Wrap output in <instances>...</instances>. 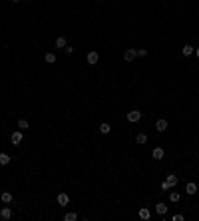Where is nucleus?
Returning a JSON list of instances; mask_svg holds the SVG:
<instances>
[{"instance_id": "nucleus-1", "label": "nucleus", "mask_w": 199, "mask_h": 221, "mask_svg": "<svg viewBox=\"0 0 199 221\" xmlns=\"http://www.w3.org/2000/svg\"><path fill=\"white\" fill-rule=\"evenodd\" d=\"M177 183V175H167V179L161 183V189H169V187H173Z\"/></svg>"}, {"instance_id": "nucleus-2", "label": "nucleus", "mask_w": 199, "mask_h": 221, "mask_svg": "<svg viewBox=\"0 0 199 221\" xmlns=\"http://www.w3.org/2000/svg\"><path fill=\"white\" fill-rule=\"evenodd\" d=\"M127 120L132 121V124L139 121V120H141V112H138V110H133V112H127Z\"/></svg>"}, {"instance_id": "nucleus-3", "label": "nucleus", "mask_w": 199, "mask_h": 221, "mask_svg": "<svg viewBox=\"0 0 199 221\" xmlns=\"http://www.w3.org/2000/svg\"><path fill=\"white\" fill-rule=\"evenodd\" d=\"M138 56V50H133V48H129V50H126V54H124V60L126 62H133V58Z\"/></svg>"}, {"instance_id": "nucleus-4", "label": "nucleus", "mask_w": 199, "mask_h": 221, "mask_svg": "<svg viewBox=\"0 0 199 221\" xmlns=\"http://www.w3.org/2000/svg\"><path fill=\"white\" fill-rule=\"evenodd\" d=\"M10 140H12V146H20V143H22V134H20V132H14Z\"/></svg>"}, {"instance_id": "nucleus-5", "label": "nucleus", "mask_w": 199, "mask_h": 221, "mask_svg": "<svg viewBox=\"0 0 199 221\" xmlns=\"http://www.w3.org/2000/svg\"><path fill=\"white\" fill-rule=\"evenodd\" d=\"M0 217H2V219H10V217H12V209H10V207H2Z\"/></svg>"}, {"instance_id": "nucleus-6", "label": "nucleus", "mask_w": 199, "mask_h": 221, "mask_svg": "<svg viewBox=\"0 0 199 221\" xmlns=\"http://www.w3.org/2000/svg\"><path fill=\"white\" fill-rule=\"evenodd\" d=\"M155 130H157V132H165V130H167V121H165V120H157Z\"/></svg>"}, {"instance_id": "nucleus-7", "label": "nucleus", "mask_w": 199, "mask_h": 221, "mask_svg": "<svg viewBox=\"0 0 199 221\" xmlns=\"http://www.w3.org/2000/svg\"><path fill=\"white\" fill-rule=\"evenodd\" d=\"M98 60H100L98 52H90V54H88V64H96Z\"/></svg>"}, {"instance_id": "nucleus-8", "label": "nucleus", "mask_w": 199, "mask_h": 221, "mask_svg": "<svg viewBox=\"0 0 199 221\" xmlns=\"http://www.w3.org/2000/svg\"><path fill=\"white\" fill-rule=\"evenodd\" d=\"M153 160H163V147H155L153 149Z\"/></svg>"}, {"instance_id": "nucleus-9", "label": "nucleus", "mask_w": 199, "mask_h": 221, "mask_svg": "<svg viewBox=\"0 0 199 221\" xmlns=\"http://www.w3.org/2000/svg\"><path fill=\"white\" fill-rule=\"evenodd\" d=\"M0 199H2V203H10V201H12V193H10V191H4V193L0 195Z\"/></svg>"}, {"instance_id": "nucleus-10", "label": "nucleus", "mask_w": 199, "mask_h": 221, "mask_svg": "<svg viewBox=\"0 0 199 221\" xmlns=\"http://www.w3.org/2000/svg\"><path fill=\"white\" fill-rule=\"evenodd\" d=\"M68 201H70V197H68L66 193H60L58 195V203H60V205H68Z\"/></svg>"}, {"instance_id": "nucleus-11", "label": "nucleus", "mask_w": 199, "mask_h": 221, "mask_svg": "<svg viewBox=\"0 0 199 221\" xmlns=\"http://www.w3.org/2000/svg\"><path fill=\"white\" fill-rule=\"evenodd\" d=\"M139 217H141V219H149V217H151V213H149V209L141 207V209H139Z\"/></svg>"}, {"instance_id": "nucleus-12", "label": "nucleus", "mask_w": 199, "mask_h": 221, "mask_svg": "<svg viewBox=\"0 0 199 221\" xmlns=\"http://www.w3.org/2000/svg\"><path fill=\"white\" fill-rule=\"evenodd\" d=\"M10 163V155L8 154H0V165H8Z\"/></svg>"}, {"instance_id": "nucleus-13", "label": "nucleus", "mask_w": 199, "mask_h": 221, "mask_svg": "<svg viewBox=\"0 0 199 221\" xmlns=\"http://www.w3.org/2000/svg\"><path fill=\"white\" fill-rule=\"evenodd\" d=\"M110 130H112L110 124H106V121H104V124H100V132H102V134H110Z\"/></svg>"}, {"instance_id": "nucleus-14", "label": "nucleus", "mask_w": 199, "mask_h": 221, "mask_svg": "<svg viewBox=\"0 0 199 221\" xmlns=\"http://www.w3.org/2000/svg\"><path fill=\"white\" fill-rule=\"evenodd\" d=\"M187 193L189 195H195V191H197V185H195V183H187Z\"/></svg>"}, {"instance_id": "nucleus-15", "label": "nucleus", "mask_w": 199, "mask_h": 221, "mask_svg": "<svg viewBox=\"0 0 199 221\" xmlns=\"http://www.w3.org/2000/svg\"><path fill=\"white\" fill-rule=\"evenodd\" d=\"M155 211H157L159 215H165L167 207H165V205H163V203H157V205H155Z\"/></svg>"}, {"instance_id": "nucleus-16", "label": "nucleus", "mask_w": 199, "mask_h": 221, "mask_svg": "<svg viewBox=\"0 0 199 221\" xmlns=\"http://www.w3.org/2000/svg\"><path fill=\"white\" fill-rule=\"evenodd\" d=\"M193 52H195V48H193V46H189V44H187V46H183V54H185V56H191Z\"/></svg>"}, {"instance_id": "nucleus-17", "label": "nucleus", "mask_w": 199, "mask_h": 221, "mask_svg": "<svg viewBox=\"0 0 199 221\" xmlns=\"http://www.w3.org/2000/svg\"><path fill=\"white\" fill-rule=\"evenodd\" d=\"M56 48H66V40L64 38H56Z\"/></svg>"}, {"instance_id": "nucleus-18", "label": "nucleus", "mask_w": 199, "mask_h": 221, "mask_svg": "<svg viewBox=\"0 0 199 221\" xmlns=\"http://www.w3.org/2000/svg\"><path fill=\"white\" fill-rule=\"evenodd\" d=\"M64 219H66V221H76V219H78V215H76V213H66V215H64Z\"/></svg>"}, {"instance_id": "nucleus-19", "label": "nucleus", "mask_w": 199, "mask_h": 221, "mask_svg": "<svg viewBox=\"0 0 199 221\" xmlns=\"http://www.w3.org/2000/svg\"><path fill=\"white\" fill-rule=\"evenodd\" d=\"M46 62L48 64H54V62H56V56H54V54H46Z\"/></svg>"}, {"instance_id": "nucleus-20", "label": "nucleus", "mask_w": 199, "mask_h": 221, "mask_svg": "<svg viewBox=\"0 0 199 221\" xmlns=\"http://www.w3.org/2000/svg\"><path fill=\"white\" fill-rule=\"evenodd\" d=\"M146 141H147V135L146 134H139L138 135V143H146Z\"/></svg>"}, {"instance_id": "nucleus-21", "label": "nucleus", "mask_w": 199, "mask_h": 221, "mask_svg": "<svg viewBox=\"0 0 199 221\" xmlns=\"http://www.w3.org/2000/svg\"><path fill=\"white\" fill-rule=\"evenodd\" d=\"M18 127H20V130H26V127H28V121H26V120H18Z\"/></svg>"}, {"instance_id": "nucleus-22", "label": "nucleus", "mask_w": 199, "mask_h": 221, "mask_svg": "<svg viewBox=\"0 0 199 221\" xmlns=\"http://www.w3.org/2000/svg\"><path fill=\"white\" fill-rule=\"evenodd\" d=\"M169 199H171V201H179V193H177V191H173V193L169 195Z\"/></svg>"}, {"instance_id": "nucleus-23", "label": "nucleus", "mask_w": 199, "mask_h": 221, "mask_svg": "<svg viewBox=\"0 0 199 221\" xmlns=\"http://www.w3.org/2000/svg\"><path fill=\"white\" fill-rule=\"evenodd\" d=\"M138 56H147V50H143V48H141V50H138Z\"/></svg>"}, {"instance_id": "nucleus-24", "label": "nucleus", "mask_w": 199, "mask_h": 221, "mask_svg": "<svg viewBox=\"0 0 199 221\" xmlns=\"http://www.w3.org/2000/svg\"><path fill=\"white\" fill-rule=\"evenodd\" d=\"M173 221H183V215H179V213H177L175 217H173Z\"/></svg>"}, {"instance_id": "nucleus-25", "label": "nucleus", "mask_w": 199, "mask_h": 221, "mask_svg": "<svg viewBox=\"0 0 199 221\" xmlns=\"http://www.w3.org/2000/svg\"><path fill=\"white\" fill-rule=\"evenodd\" d=\"M195 54H197V58H199V48H197V50H195Z\"/></svg>"}, {"instance_id": "nucleus-26", "label": "nucleus", "mask_w": 199, "mask_h": 221, "mask_svg": "<svg viewBox=\"0 0 199 221\" xmlns=\"http://www.w3.org/2000/svg\"><path fill=\"white\" fill-rule=\"evenodd\" d=\"M10 2H14V4H16V2H20V0H10Z\"/></svg>"}]
</instances>
